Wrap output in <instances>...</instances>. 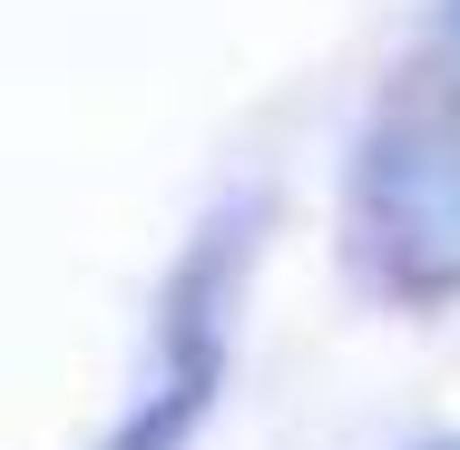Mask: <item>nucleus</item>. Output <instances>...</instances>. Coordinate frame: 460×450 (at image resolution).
Listing matches in <instances>:
<instances>
[{
    "label": "nucleus",
    "mask_w": 460,
    "mask_h": 450,
    "mask_svg": "<svg viewBox=\"0 0 460 450\" xmlns=\"http://www.w3.org/2000/svg\"><path fill=\"white\" fill-rule=\"evenodd\" d=\"M353 265L392 304H451L460 294V89L411 59L382 108H372L363 147H353Z\"/></svg>",
    "instance_id": "nucleus-1"
},
{
    "label": "nucleus",
    "mask_w": 460,
    "mask_h": 450,
    "mask_svg": "<svg viewBox=\"0 0 460 450\" xmlns=\"http://www.w3.org/2000/svg\"><path fill=\"white\" fill-rule=\"evenodd\" d=\"M275 225V186H235L196 216V235L177 245V265L157 284V323H147V362H196V353H235V313Z\"/></svg>",
    "instance_id": "nucleus-2"
},
{
    "label": "nucleus",
    "mask_w": 460,
    "mask_h": 450,
    "mask_svg": "<svg viewBox=\"0 0 460 450\" xmlns=\"http://www.w3.org/2000/svg\"><path fill=\"white\" fill-rule=\"evenodd\" d=\"M216 392H226V353H196V362H147L128 411L108 421L98 450H196V431L216 421Z\"/></svg>",
    "instance_id": "nucleus-3"
},
{
    "label": "nucleus",
    "mask_w": 460,
    "mask_h": 450,
    "mask_svg": "<svg viewBox=\"0 0 460 450\" xmlns=\"http://www.w3.org/2000/svg\"><path fill=\"white\" fill-rule=\"evenodd\" d=\"M431 69L460 89V0H441V30H431Z\"/></svg>",
    "instance_id": "nucleus-4"
},
{
    "label": "nucleus",
    "mask_w": 460,
    "mask_h": 450,
    "mask_svg": "<svg viewBox=\"0 0 460 450\" xmlns=\"http://www.w3.org/2000/svg\"><path fill=\"white\" fill-rule=\"evenodd\" d=\"M402 450H460V431H431V441H402Z\"/></svg>",
    "instance_id": "nucleus-5"
}]
</instances>
